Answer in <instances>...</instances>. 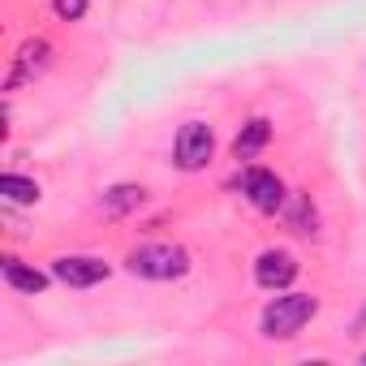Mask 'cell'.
Masks as SVG:
<instances>
[{"instance_id": "1", "label": "cell", "mask_w": 366, "mask_h": 366, "mask_svg": "<svg viewBox=\"0 0 366 366\" xmlns=\"http://www.w3.org/2000/svg\"><path fill=\"white\" fill-rule=\"evenodd\" d=\"M319 315V297L315 293H280L263 306V319H259V332L267 340H289L297 336L310 319Z\"/></svg>"}, {"instance_id": "2", "label": "cell", "mask_w": 366, "mask_h": 366, "mask_svg": "<svg viewBox=\"0 0 366 366\" xmlns=\"http://www.w3.org/2000/svg\"><path fill=\"white\" fill-rule=\"evenodd\" d=\"M125 267L134 276H142V280H181L190 272V254L181 246H172V242H151V246L129 250Z\"/></svg>"}, {"instance_id": "3", "label": "cell", "mask_w": 366, "mask_h": 366, "mask_svg": "<svg viewBox=\"0 0 366 366\" xmlns=\"http://www.w3.org/2000/svg\"><path fill=\"white\" fill-rule=\"evenodd\" d=\"M216 155V129L207 121H186L177 129V142H172V164L181 172H199L207 168Z\"/></svg>"}, {"instance_id": "4", "label": "cell", "mask_w": 366, "mask_h": 366, "mask_svg": "<svg viewBox=\"0 0 366 366\" xmlns=\"http://www.w3.org/2000/svg\"><path fill=\"white\" fill-rule=\"evenodd\" d=\"M242 194H246V203H250L254 212H263V216H276V212H285V203H289L285 181H280L272 168H259V164H250V168L242 172Z\"/></svg>"}, {"instance_id": "5", "label": "cell", "mask_w": 366, "mask_h": 366, "mask_svg": "<svg viewBox=\"0 0 366 366\" xmlns=\"http://www.w3.org/2000/svg\"><path fill=\"white\" fill-rule=\"evenodd\" d=\"M52 276L61 285H69V289H91V285L108 280L112 267L104 259H95V254H61V259H52Z\"/></svg>"}, {"instance_id": "6", "label": "cell", "mask_w": 366, "mask_h": 366, "mask_svg": "<svg viewBox=\"0 0 366 366\" xmlns=\"http://www.w3.org/2000/svg\"><path fill=\"white\" fill-rule=\"evenodd\" d=\"M297 272H302V263H297V254H289V250H263V254L254 259V285L267 289V293L289 289V285L297 280Z\"/></svg>"}, {"instance_id": "7", "label": "cell", "mask_w": 366, "mask_h": 366, "mask_svg": "<svg viewBox=\"0 0 366 366\" xmlns=\"http://www.w3.org/2000/svg\"><path fill=\"white\" fill-rule=\"evenodd\" d=\"M48 61H52V44H48V39H26V44L18 48L9 74H5V91H18L22 82H35V78L48 69Z\"/></svg>"}, {"instance_id": "8", "label": "cell", "mask_w": 366, "mask_h": 366, "mask_svg": "<svg viewBox=\"0 0 366 366\" xmlns=\"http://www.w3.org/2000/svg\"><path fill=\"white\" fill-rule=\"evenodd\" d=\"M0 272H5V285L9 289H18V293H44L48 285H52V276L48 272H39V267H26L22 259H14V254H5L0 259Z\"/></svg>"}, {"instance_id": "9", "label": "cell", "mask_w": 366, "mask_h": 366, "mask_svg": "<svg viewBox=\"0 0 366 366\" xmlns=\"http://www.w3.org/2000/svg\"><path fill=\"white\" fill-rule=\"evenodd\" d=\"M142 203H147V190H142V186H134V181H121V186L104 190V199H99V212H104L108 220H121V216L138 212Z\"/></svg>"}, {"instance_id": "10", "label": "cell", "mask_w": 366, "mask_h": 366, "mask_svg": "<svg viewBox=\"0 0 366 366\" xmlns=\"http://www.w3.org/2000/svg\"><path fill=\"white\" fill-rule=\"evenodd\" d=\"M267 142H272V121H267V117H250V121L237 129V138H233V159H237V164H242V159H254Z\"/></svg>"}, {"instance_id": "11", "label": "cell", "mask_w": 366, "mask_h": 366, "mask_svg": "<svg viewBox=\"0 0 366 366\" xmlns=\"http://www.w3.org/2000/svg\"><path fill=\"white\" fill-rule=\"evenodd\" d=\"M0 194H5V203H18V207H31V203L44 199L39 181L35 177H22V172H5V177H0Z\"/></svg>"}, {"instance_id": "12", "label": "cell", "mask_w": 366, "mask_h": 366, "mask_svg": "<svg viewBox=\"0 0 366 366\" xmlns=\"http://www.w3.org/2000/svg\"><path fill=\"white\" fill-rule=\"evenodd\" d=\"M285 224H289V233H315V203H310V194H289V203H285Z\"/></svg>"}, {"instance_id": "13", "label": "cell", "mask_w": 366, "mask_h": 366, "mask_svg": "<svg viewBox=\"0 0 366 366\" xmlns=\"http://www.w3.org/2000/svg\"><path fill=\"white\" fill-rule=\"evenodd\" d=\"M52 9L61 22H82L86 18V0H52Z\"/></svg>"}, {"instance_id": "14", "label": "cell", "mask_w": 366, "mask_h": 366, "mask_svg": "<svg viewBox=\"0 0 366 366\" xmlns=\"http://www.w3.org/2000/svg\"><path fill=\"white\" fill-rule=\"evenodd\" d=\"M357 323H366V315H362V319H357Z\"/></svg>"}]
</instances>
